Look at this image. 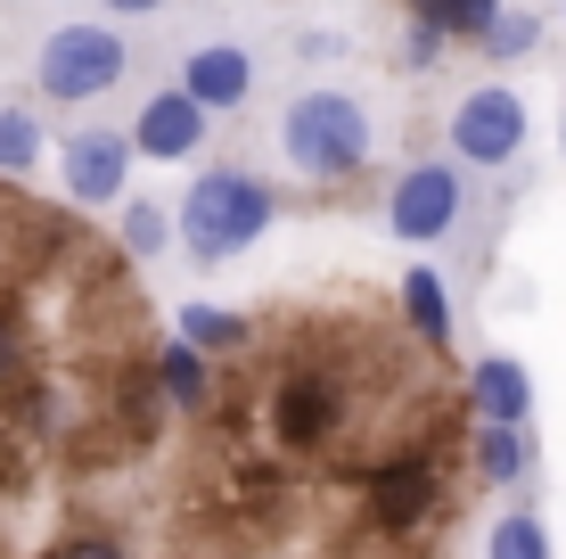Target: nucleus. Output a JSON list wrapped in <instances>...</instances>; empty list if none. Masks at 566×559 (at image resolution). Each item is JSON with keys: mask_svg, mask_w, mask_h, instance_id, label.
<instances>
[{"mask_svg": "<svg viewBox=\"0 0 566 559\" xmlns=\"http://www.w3.org/2000/svg\"><path fill=\"white\" fill-rule=\"evenodd\" d=\"M271 189L255 182V173H239V165H213L189 182V198H181V239H189V256L198 263H230L239 247H255L263 230H271Z\"/></svg>", "mask_w": 566, "mask_h": 559, "instance_id": "1", "label": "nucleus"}, {"mask_svg": "<svg viewBox=\"0 0 566 559\" xmlns=\"http://www.w3.org/2000/svg\"><path fill=\"white\" fill-rule=\"evenodd\" d=\"M263 428L280 453H328L345 436V371H321V362H280L263 387Z\"/></svg>", "mask_w": 566, "mask_h": 559, "instance_id": "2", "label": "nucleus"}, {"mask_svg": "<svg viewBox=\"0 0 566 559\" xmlns=\"http://www.w3.org/2000/svg\"><path fill=\"white\" fill-rule=\"evenodd\" d=\"M280 148H287V165H296L304 182H345V173H361V157H369V115H361V100H345V91H304V100L287 107V124H280Z\"/></svg>", "mask_w": 566, "mask_h": 559, "instance_id": "3", "label": "nucleus"}, {"mask_svg": "<svg viewBox=\"0 0 566 559\" xmlns=\"http://www.w3.org/2000/svg\"><path fill=\"white\" fill-rule=\"evenodd\" d=\"M124 66H132L124 33H107V25H57L42 42V58H33V83H42V100H57V107H83V100H99V91L124 83Z\"/></svg>", "mask_w": 566, "mask_h": 559, "instance_id": "4", "label": "nucleus"}, {"mask_svg": "<svg viewBox=\"0 0 566 559\" xmlns=\"http://www.w3.org/2000/svg\"><path fill=\"white\" fill-rule=\"evenodd\" d=\"M525 148V100L510 83H484L452 107V157L460 165H510Z\"/></svg>", "mask_w": 566, "mask_h": 559, "instance_id": "5", "label": "nucleus"}, {"mask_svg": "<svg viewBox=\"0 0 566 559\" xmlns=\"http://www.w3.org/2000/svg\"><path fill=\"white\" fill-rule=\"evenodd\" d=\"M460 206H468V189H460L452 165H411L395 189H386V230H395V239H411V247L452 239Z\"/></svg>", "mask_w": 566, "mask_h": 559, "instance_id": "6", "label": "nucleus"}, {"mask_svg": "<svg viewBox=\"0 0 566 559\" xmlns=\"http://www.w3.org/2000/svg\"><path fill=\"white\" fill-rule=\"evenodd\" d=\"M436 503H443V469H436V453H427V445H411V453H395V460L369 469V518H378L386 535L427 527Z\"/></svg>", "mask_w": 566, "mask_h": 559, "instance_id": "7", "label": "nucleus"}, {"mask_svg": "<svg viewBox=\"0 0 566 559\" xmlns=\"http://www.w3.org/2000/svg\"><path fill=\"white\" fill-rule=\"evenodd\" d=\"M206 115H213V107H198L181 83H172V91H156V100L132 115V148L156 157V165H189V157L206 148Z\"/></svg>", "mask_w": 566, "mask_h": 559, "instance_id": "8", "label": "nucleus"}, {"mask_svg": "<svg viewBox=\"0 0 566 559\" xmlns=\"http://www.w3.org/2000/svg\"><path fill=\"white\" fill-rule=\"evenodd\" d=\"M132 157H140V148H132V132H74L66 141V198L74 206H115L124 198V173H132Z\"/></svg>", "mask_w": 566, "mask_h": 559, "instance_id": "9", "label": "nucleus"}, {"mask_svg": "<svg viewBox=\"0 0 566 559\" xmlns=\"http://www.w3.org/2000/svg\"><path fill=\"white\" fill-rule=\"evenodd\" d=\"M181 91L198 107H239L247 91H255V58H247L239 42H198L181 58Z\"/></svg>", "mask_w": 566, "mask_h": 559, "instance_id": "10", "label": "nucleus"}, {"mask_svg": "<svg viewBox=\"0 0 566 559\" xmlns=\"http://www.w3.org/2000/svg\"><path fill=\"white\" fill-rule=\"evenodd\" d=\"M468 403H476V420H534V379H525V362L510 354H484L476 371H468Z\"/></svg>", "mask_w": 566, "mask_h": 559, "instance_id": "11", "label": "nucleus"}, {"mask_svg": "<svg viewBox=\"0 0 566 559\" xmlns=\"http://www.w3.org/2000/svg\"><path fill=\"white\" fill-rule=\"evenodd\" d=\"M476 477H484V486H517V477H534V436H525L517 420H484V428H476Z\"/></svg>", "mask_w": 566, "mask_h": 559, "instance_id": "12", "label": "nucleus"}, {"mask_svg": "<svg viewBox=\"0 0 566 559\" xmlns=\"http://www.w3.org/2000/svg\"><path fill=\"white\" fill-rule=\"evenodd\" d=\"M156 395H172L181 412H206L213 403V354H198L189 338H172L165 354H156Z\"/></svg>", "mask_w": 566, "mask_h": 559, "instance_id": "13", "label": "nucleus"}, {"mask_svg": "<svg viewBox=\"0 0 566 559\" xmlns=\"http://www.w3.org/2000/svg\"><path fill=\"white\" fill-rule=\"evenodd\" d=\"M395 297H402V313H411V330L427 345H452V304H443V280L427 272V263H419V272H402Z\"/></svg>", "mask_w": 566, "mask_h": 559, "instance_id": "14", "label": "nucleus"}, {"mask_svg": "<svg viewBox=\"0 0 566 559\" xmlns=\"http://www.w3.org/2000/svg\"><path fill=\"white\" fill-rule=\"evenodd\" d=\"M181 338L198 345V354H247V345H255V321L213 313V304H189V313H181Z\"/></svg>", "mask_w": 566, "mask_h": 559, "instance_id": "15", "label": "nucleus"}, {"mask_svg": "<svg viewBox=\"0 0 566 559\" xmlns=\"http://www.w3.org/2000/svg\"><path fill=\"white\" fill-rule=\"evenodd\" d=\"M411 17H419V25H436L443 42H476V33L501 17V0H411Z\"/></svg>", "mask_w": 566, "mask_h": 559, "instance_id": "16", "label": "nucleus"}, {"mask_svg": "<svg viewBox=\"0 0 566 559\" xmlns=\"http://www.w3.org/2000/svg\"><path fill=\"white\" fill-rule=\"evenodd\" d=\"M484 559H551V527L534 510H510L493 535H484Z\"/></svg>", "mask_w": 566, "mask_h": 559, "instance_id": "17", "label": "nucleus"}, {"mask_svg": "<svg viewBox=\"0 0 566 559\" xmlns=\"http://www.w3.org/2000/svg\"><path fill=\"white\" fill-rule=\"evenodd\" d=\"M165 247H172V215H165V206H148V198H132L124 206V256L132 263H156Z\"/></svg>", "mask_w": 566, "mask_h": 559, "instance_id": "18", "label": "nucleus"}, {"mask_svg": "<svg viewBox=\"0 0 566 559\" xmlns=\"http://www.w3.org/2000/svg\"><path fill=\"white\" fill-rule=\"evenodd\" d=\"M33 165H42V124H33L25 107H0V173L17 182V173H33Z\"/></svg>", "mask_w": 566, "mask_h": 559, "instance_id": "19", "label": "nucleus"}, {"mask_svg": "<svg viewBox=\"0 0 566 559\" xmlns=\"http://www.w3.org/2000/svg\"><path fill=\"white\" fill-rule=\"evenodd\" d=\"M534 42H542V17H534V9H517V17H510V9H501V17H493V25H484V33H476V50H484V58H525V50H534Z\"/></svg>", "mask_w": 566, "mask_h": 559, "instance_id": "20", "label": "nucleus"}, {"mask_svg": "<svg viewBox=\"0 0 566 559\" xmlns=\"http://www.w3.org/2000/svg\"><path fill=\"white\" fill-rule=\"evenodd\" d=\"M50 559H124V544H115V535H66Z\"/></svg>", "mask_w": 566, "mask_h": 559, "instance_id": "21", "label": "nucleus"}, {"mask_svg": "<svg viewBox=\"0 0 566 559\" xmlns=\"http://www.w3.org/2000/svg\"><path fill=\"white\" fill-rule=\"evenodd\" d=\"M99 9H115V17H148V9H165V0H99Z\"/></svg>", "mask_w": 566, "mask_h": 559, "instance_id": "22", "label": "nucleus"}, {"mask_svg": "<svg viewBox=\"0 0 566 559\" xmlns=\"http://www.w3.org/2000/svg\"><path fill=\"white\" fill-rule=\"evenodd\" d=\"M558 148H566V115H558Z\"/></svg>", "mask_w": 566, "mask_h": 559, "instance_id": "23", "label": "nucleus"}]
</instances>
